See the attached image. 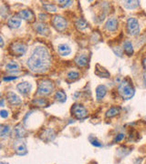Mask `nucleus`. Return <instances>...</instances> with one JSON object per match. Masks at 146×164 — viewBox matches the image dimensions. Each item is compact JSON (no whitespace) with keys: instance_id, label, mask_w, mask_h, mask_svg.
Returning <instances> with one entry per match:
<instances>
[{"instance_id":"9b49d317","label":"nucleus","mask_w":146,"mask_h":164,"mask_svg":"<svg viewBox=\"0 0 146 164\" xmlns=\"http://www.w3.org/2000/svg\"><path fill=\"white\" fill-rule=\"evenodd\" d=\"M18 16L26 21H29V22H32L33 20L35 19V15L31 10H29V9H24V10H21L19 11L18 13Z\"/></svg>"},{"instance_id":"cd10ccee","label":"nucleus","mask_w":146,"mask_h":164,"mask_svg":"<svg viewBox=\"0 0 146 164\" xmlns=\"http://www.w3.org/2000/svg\"><path fill=\"white\" fill-rule=\"evenodd\" d=\"M33 103L36 104L37 106L38 107H46L49 105V102L47 99H44V98H36L33 100Z\"/></svg>"},{"instance_id":"e433bc0d","label":"nucleus","mask_w":146,"mask_h":164,"mask_svg":"<svg viewBox=\"0 0 146 164\" xmlns=\"http://www.w3.org/2000/svg\"><path fill=\"white\" fill-rule=\"evenodd\" d=\"M117 49H118V56L121 57V56H122V51H119V48H118V47H117ZM113 51L115 52V54H117V50H116V49H113Z\"/></svg>"},{"instance_id":"39448f33","label":"nucleus","mask_w":146,"mask_h":164,"mask_svg":"<svg viewBox=\"0 0 146 164\" xmlns=\"http://www.w3.org/2000/svg\"><path fill=\"white\" fill-rule=\"evenodd\" d=\"M71 112L72 115H74V117L78 119H83L88 116V110L81 104H74L71 108Z\"/></svg>"},{"instance_id":"473e14b6","label":"nucleus","mask_w":146,"mask_h":164,"mask_svg":"<svg viewBox=\"0 0 146 164\" xmlns=\"http://www.w3.org/2000/svg\"><path fill=\"white\" fill-rule=\"evenodd\" d=\"M125 137V135L123 134V133H120V134H118L117 136H116V138H115V140H114V142H118V141H121L123 138Z\"/></svg>"},{"instance_id":"7ed1b4c3","label":"nucleus","mask_w":146,"mask_h":164,"mask_svg":"<svg viewBox=\"0 0 146 164\" xmlns=\"http://www.w3.org/2000/svg\"><path fill=\"white\" fill-rule=\"evenodd\" d=\"M54 89V84L49 80H43L39 82L38 88V95L40 96H47L49 95L52 90Z\"/></svg>"},{"instance_id":"4c0bfd02","label":"nucleus","mask_w":146,"mask_h":164,"mask_svg":"<svg viewBox=\"0 0 146 164\" xmlns=\"http://www.w3.org/2000/svg\"><path fill=\"white\" fill-rule=\"evenodd\" d=\"M143 65H144V67L146 69V57L144 58V60H143Z\"/></svg>"},{"instance_id":"c9c22d12","label":"nucleus","mask_w":146,"mask_h":164,"mask_svg":"<svg viewBox=\"0 0 146 164\" xmlns=\"http://www.w3.org/2000/svg\"><path fill=\"white\" fill-rule=\"evenodd\" d=\"M38 17H39L40 20H46V19L48 18V15H47V14H44V13H41V14H39Z\"/></svg>"},{"instance_id":"412c9836","label":"nucleus","mask_w":146,"mask_h":164,"mask_svg":"<svg viewBox=\"0 0 146 164\" xmlns=\"http://www.w3.org/2000/svg\"><path fill=\"white\" fill-rule=\"evenodd\" d=\"M123 50H124V52L126 53L127 56H129V57L132 56V54H133V46H132V44H131L130 40H125L123 42Z\"/></svg>"},{"instance_id":"4468645a","label":"nucleus","mask_w":146,"mask_h":164,"mask_svg":"<svg viewBox=\"0 0 146 164\" xmlns=\"http://www.w3.org/2000/svg\"><path fill=\"white\" fill-rule=\"evenodd\" d=\"M7 100L9 101V103L12 105H19L21 103L20 98L16 95V93H14L12 91H10L7 94Z\"/></svg>"},{"instance_id":"ea45409f","label":"nucleus","mask_w":146,"mask_h":164,"mask_svg":"<svg viewBox=\"0 0 146 164\" xmlns=\"http://www.w3.org/2000/svg\"><path fill=\"white\" fill-rule=\"evenodd\" d=\"M144 84L146 86V71L144 73Z\"/></svg>"},{"instance_id":"f8f14e48","label":"nucleus","mask_w":146,"mask_h":164,"mask_svg":"<svg viewBox=\"0 0 146 164\" xmlns=\"http://www.w3.org/2000/svg\"><path fill=\"white\" fill-rule=\"evenodd\" d=\"M21 25V18L18 16H14L10 17L7 21V26L12 28V29H16L20 27Z\"/></svg>"},{"instance_id":"c756f323","label":"nucleus","mask_w":146,"mask_h":164,"mask_svg":"<svg viewBox=\"0 0 146 164\" xmlns=\"http://www.w3.org/2000/svg\"><path fill=\"white\" fill-rule=\"evenodd\" d=\"M43 7H44V9H45L46 11H48V12L55 13V12L57 11V7H56V6L51 5V4H47V3H45V4H43Z\"/></svg>"},{"instance_id":"f03ea898","label":"nucleus","mask_w":146,"mask_h":164,"mask_svg":"<svg viewBox=\"0 0 146 164\" xmlns=\"http://www.w3.org/2000/svg\"><path fill=\"white\" fill-rule=\"evenodd\" d=\"M118 92L123 99H131L134 96V88L127 80H123L118 88Z\"/></svg>"},{"instance_id":"58836bf2","label":"nucleus","mask_w":146,"mask_h":164,"mask_svg":"<svg viewBox=\"0 0 146 164\" xmlns=\"http://www.w3.org/2000/svg\"><path fill=\"white\" fill-rule=\"evenodd\" d=\"M0 42H1V48H3V47H4V40H3V38H2V37H0Z\"/></svg>"},{"instance_id":"72a5a7b5","label":"nucleus","mask_w":146,"mask_h":164,"mask_svg":"<svg viewBox=\"0 0 146 164\" xmlns=\"http://www.w3.org/2000/svg\"><path fill=\"white\" fill-rule=\"evenodd\" d=\"M17 79V77L16 76H12V77H4L3 78V80L4 81H11V80H15Z\"/></svg>"},{"instance_id":"f257e3e1","label":"nucleus","mask_w":146,"mask_h":164,"mask_svg":"<svg viewBox=\"0 0 146 164\" xmlns=\"http://www.w3.org/2000/svg\"><path fill=\"white\" fill-rule=\"evenodd\" d=\"M51 64V58L48 49L44 47H37L28 59L27 65L34 73H44L48 71Z\"/></svg>"},{"instance_id":"bb28decb","label":"nucleus","mask_w":146,"mask_h":164,"mask_svg":"<svg viewBox=\"0 0 146 164\" xmlns=\"http://www.w3.org/2000/svg\"><path fill=\"white\" fill-rule=\"evenodd\" d=\"M10 132V128L7 125H1L0 126V136L1 138H6L8 136Z\"/></svg>"},{"instance_id":"2f4dec72","label":"nucleus","mask_w":146,"mask_h":164,"mask_svg":"<svg viewBox=\"0 0 146 164\" xmlns=\"http://www.w3.org/2000/svg\"><path fill=\"white\" fill-rule=\"evenodd\" d=\"M72 3H73L72 1H69V0H67V1H59L60 6H62V7H68V6H69Z\"/></svg>"},{"instance_id":"a878e982","label":"nucleus","mask_w":146,"mask_h":164,"mask_svg":"<svg viewBox=\"0 0 146 164\" xmlns=\"http://www.w3.org/2000/svg\"><path fill=\"white\" fill-rule=\"evenodd\" d=\"M75 26H76L77 29L81 31V30L85 29V28L88 27V23H87V22H86V20H84L83 18H79V19L76 21Z\"/></svg>"},{"instance_id":"20e7f679","label":"nucleus","mask_w":146,"mask_h":164,"mask_svg":"<svg viewBox=\"0 0 146 164\" xmlns=\"http://www.w3.org/2000/svg\"><path fill=\"white\" fill-rule=\"evenodd\" d=\"M127 32L131 36H137L140 33V25L136 18L130 17L127 20Z\"/></svg>"},{"instance_id":"2eb2a0df","label":"nucleus","mask_w":146,"mask_h":164,"mask_svg":"<svg viewBox=\"0 0 146 164\" xmlns=\"http://www.w3.org/2000/svg\"><path fill=\"white\" fill-rule=\"evenodd\" d=\"M58 52L60 56L62 57H66V56H69L71 52V49L69 48V45L67 44H60L58 46Z\"/></svg>"},{"instance_id":"393cba45","label":"nucleus","mask_w":146,"mask_h":164,"mask_svg":"<svg viewBox=\"0 0 146 164\" xmlns=\"http://www.w3.org/2000/svg\"><path fill=\"white\" fill-rule=\"evenodd\" d=\"M55 98L59 101V102H61V103H64L67 100V95L64 91L62 90H58L56 93H55Z\"/></svg>"},{"instance_id":"f3484780","label":"nucleus","mask_w":146,"mask_h":164,"mask_svg":"<svg viewBox=\"0 0 146 164\" xmlns=\"http://www.w3.org/2000/svg\"><path fill=\"white\" fill-rule=\"evenodd\" d=\"M56 138V132L54 131V130H46L43 132V136L41 137V139L45 141H50L53 140Z\"/></svg>"},{"instance_id":"aec40b11","label":"nucleus","mask_w":146,"mask_h":164,"mask_svg":"<svg viewBox=\"0 0 146 164\" xmlns=\"http://www.w3.org/2000/svg\"><path fill=\"white\" fill-rule=\"evenodd\" d=\"M88 58L86 55H79L75 58V63L79 67H85L88 64Z\"/></svg>"},{"instance_id":"5701e85b","label":"nucleus","mask_w":146,"mask_h":164,"mask_svg":"<svg viewBox=\"0 0 146 164\" xmlns=\"http://www.w3.org/2000/svg\"><path fill=\"white\" fill-rule=\"evenodd\" d=\"M140 2L138 0H129L123 2V6L127 9H134L139 6Z\"/></svg>"},{"instance_id":"79ce46f5","label":"nucleus","mask_w":146,"mask_h":164,"mask_svg":"<svg viewBox=\"0 0 146 164\" xmlns=\"http://www.w3.org/2000/svg\"><path fill=\"white\" fill-rule=\"evenodd\" d=\"M0 164H9V163H7V162H1Z\"/></svg>"},{"instance_id":"a211bd4d","label":"nucleus","mask_w":146,"mask_h":164,"mask_svg":"<svg viewBox=\"0 0 146 164\" xmlns=\"http://www.w3.org/2000/svg\"><path fill=\"white\" fill-rule=\"evenodd\" d=\"M107 93V88L104 85H100L96 88V98L97 100H101Z\"/></svg>"},{"instance_id":"9d476101","label":"nucleus","mask_w":146,"mask_h":164,"mask_svg":"<svg viewBox=\"0 0 146 164\" xmlns=\"http://www.w3.org/2000/svg\"><path fill=\"white\" fill-rule=\"evenodd\" d=\"M35 29L38 34H40L42 36H45V37L49 36V32H50L49 31V28L47 26V24H45V23H37V24H35Z\"/></svg>"},{"instance_id":"b1692460","label":"nucleus","mask_w":146,"mask_h":164,"mask_svg":"<svg viewBox=\"0 0 146 164\" xmlns=\"http://www.w3.org/2000/svg\"><path fill=\"white\" fill-rule=\"evenodd\" d=\"M120 112H121V109H120V108H118V107H113V108H111L110 110H107V112H106V117H107V118H113V117H115V116L120 114Z\"/></svg>"},{"instance_id":"c85d7f7f","label":"nucleus","mask_w":146,"mask_h":164,"mask_svg":"<svg viewBox=\"0 0 146 164\" xmlns=\"http://www.w3.org/2000/svg\"><path fill=\"white\" fill-rule=\"evenodd\" d=\"M79 77H80V74L77 71H70L67 75V79L69 80H76L79 79Z\"/></svg>"},{"instance_id":"f704fd0d","label":"nucleus","mask_w":146,"mask_h":164,"mask_svg":"<svg viewBox=\"0 0 146 164\" xmlns=\"http://www.w3.org/2000/svg\"><path fill=\"white\" fill-rule=\"evenodd\" d=\"M0 115H1V117L2 118H7L8 117V111L7 110H2L1 111H0Z\"/></svg>"},{"instance_id":"6e6552de","label":"nucleus","mask_w":146,"mask_h":164,"mask_svg":"<svg viewBox=\"0 0 146 164\" xmlns=\"http://www.w3.org/2000/svg\"><path fill=\"white\" fill-rule=\"evenodd\" d=\"M13 148H14L15 152L19 156H24L28 153V148H27L26 143L20 139H17L16 140L14 141Z\"/></svg>"},{"instance_id":"423d86ee","label":"nucleus","mask_w":146,"mask_h":164,"mask_svg":"<svg viewBox=\"0 0 146 164\" xmlns=\"http://www.w3.org/2000/svg\"><path fill=\"white\" fill-rule=\"evenodd\" d=\"M52 25L58 31L62 32L66 29V28L68 26V22L62 16L56 15L52 19Z\"/></svg>"},{"instance_id":"6ab92c4d","label":"nucleus","mask_w":146,"mask_h":164,"mask_svg":"<svg viewBox=\"0 0 146 164\" xmlns=\"http://www.w3.org/2000/svg\"><path fill=\"white\" fill-rule=\"evenodd\" d=\"M14 132H15V135H16L17 139H22L27 134V131L24 129V127L22 126V124H17L14 129Z\"/></svg>"},{"instance_id":"a19ab883","label":"nucleus","mask_w":146,"mask_h":164,"mask_svg":"<svg viewBox=\"0 0 146 164\" xmlns=\"http://www.w3.org/2000/svg\"><path fill=\"white\" fill-rule=\"evenodd\" d=\"M4 106V98H1V107Z\"/></svg>"},{"instance_id":"ddd939ff","label":"nucleus","mask_w":146,"mask_h":164,"mask_svg":"<svg viewBox=\"0 0 146 164\" xmlns=\"http://www.w3.org/2000/svg\"><path fill=\"white\" fill-rule=\"evenodd\" d=\"M105 28L108 30V31H111V32H113L115 31L117 28H118V20L114 17L112 18H109L105 24Z\"/></svg>"},{"instance_id":"dca6fc26","label":"nucleus","mask_w":146,"mask_h":164,"mask_svg":"<svg viewBox=\"0 0 146 164\" xmlns=\"http://www.w3.org/2000/svg\"><path fill=\"white\" fill-rule=\"evenodd\" d=\"M95 74L100 78H109L110 77V73L108 72V70L105 69L104 67H102L101 66L99 65V64L96 65Z\"/></svg>"},{"instance_id":"4be33fe9","label":"nucleus","mask_w":146,"mask_h":164,"mask_svg":"<svg viewBox=\"0 0 146 164\" xmlns=\"http://www.w3.org/2000/svg\"><path fill=\"white\" fill-rule=\"evenodd\" d=\"M6 70L9 72H17L19 71V65L15 61H9L6 65Z\"/></svg>"},{"instance_id":"1a4fd4ad","label":"nucleus","mask_w":146,"mask_h":164,"mask_svg":"<svg viewBox=\"0 0 146 164\" xmlns=\"http://www.w3.org/2000/svg\"><path fill=\"white\" fill-rule=\"evenodd\" d=\"M16 88L21 94L28 95L30 92V90H31V84L28 81H23L19 83V84H17Z\"/></svg>"},{"instance_id":"7c9ffc66","label":"nucleus","mask_w":146,"mask_h":164,"mask_svg":"<svg viewBox=\"0 0 146 164\" xmlns=\"http://www.w3.org/2000/svg\"><path fill=\"white\" fill-rule=\"evenodd\" d=\"M90 141H91V143L93 146H95V147H98V148L102 147V144H101V143L96 138L90 137Z\"/></svg>"},{"instance_id":"0eeeda50","label":"nucleus","mask_w":146,"mask_h":164,"mask_svg":"<svg viewBox=\"0 0 146 164\" xmlns=\"http://www.w3.org/2000/svg\"><path fill=\"white\" fill-rule=\"evenodd\" d=\"M10 50L14 56L20 57V56H23L27 52V45H25L24 43H21V42H16L11 45Z\"/></svg>"}]
</instances>
